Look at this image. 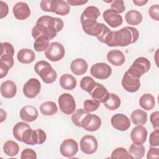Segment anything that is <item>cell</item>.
<instances>
[{
  "label": "cell",
  "mask_w": 159,
  "mask_h": 159,
  "mask_svg": "<svg viewBox=\"0 0 159 159\" xmlns=\"http://www.w3.org/2000/svg\"><path fill=\"white\" fill-rule=\"evenodd\" d=\"M63 25V21L60 18L43 16L37 19L32 29V35L34 39L43 35L52 40L57 36V32L61 30Z\"/></svg>",
  "instance_id": "1"
},
{
  "label": "cell",
  "mask_w": 159,
  "mask_h": 159,
  "mask_svg": "<svg viewBox=\"0 0 159 159\" xmlns=\"http://www.w3.org/2000/svg\"><path fill=\"white\" fill-rule=\"evenodd\" d=\"M139 37L138 30L133 27H125L117 31H112L109 47H126L137 42Z\"/></svg>",
  "instance_id": "2"
},
{
  "label": "cell",
  "mask_w": 159,
  "mask_h": 159,
  "mask_svg": "<svg viewBox=\"0 0 159 159\" xmlns=\"http://www.w3.org/2000/svg\"><path fill=\"white\" fill-rule=\"evenodd\" d=\"M34 70L45 83H52L57 79V73L56 71L46 61L41 60L37 61L34 66Z\"/></svg>",
  "instance_id": "3"
},
{
  "label": "cell",
  "mask_w": 159,
  "mask_h": 159,
  "mask_svg": "<svg viewBox=\"0 0 159 159\" xmlns=\"http://www.w3.org/2000/svg\"><path fill=\"white\" fill-rule=\"evenodd\" d=\"M150 67L151 63L149 60L145 57H140L135 60L127 71L133 76L140 78L150 69Z\"/></svg>",
  "instance_id": "4"
},
{
  "label": "cell",
  "mask_w": 159,
  "mask_h": 159,
  "mask_svg": "<svg viewBox=\"0 0 159 159\" xmlns=\"http://www.w3.org/2000/svg\"><path fill=\"white\" fill-rule=\"evenodd\" d=\"M45 55L47 59L52 61H58L61 60L65 54L63 45L58 42H53L49 44L45 50Z\"/></svg>",
  "instance_id": "5"
},
{
  "label": "cell",
  "mask_w": 159,
  "mask_h": 159,
  "mask_svg": "<svg viewBox=\"0 0 159 159\" xmlns=\"http://www.w3.org/2000/svg\"><path fill=\"white\" fill-rule=\"evenodd\" d=\"M60 109L66 115L72 114L76 109V102L73 96L69 93L61 94L58 99Z\"/></svg>",
  "instance_id": "6"
},
{
  "label": "cell",
  "mask_w": 159,
  "mask_h": 159,
  "mask_svg": "<svg viewBox=\"0 0 159 159\" xmlns=\"http://www.w3.org/2000/svg\"><path fill=\"white\" fill-rule=\"evenodd\" d=\"M90 73L96 79L106 80L111 76L112 68L106 63H97L91 66Z\"/></svg>",
  "instance_id": "7"
},
{
  "label": "cell",
  "mask_w": 159,
  "mask_h": 159,
  "mask_svg": "<svg viewBox=\"0 0 159 159\" xmlns=\"http://www.w3.org/2000/svg\"><path fill=\"white\" fill-rule=\"evenodd\" d=\"M80 147L83 153L87 155H91L96 152L98 147V143L96 137L93 135H86L81 139Z\"/></svg>",
  "instance_id": "8"
},
{
  "label": "cell",
  "mask_w": 159,
  "mask_h": 159,
  "mask_svg": "<svg viewBox=\"0 0 159 159\" xmlns=\"http://www.w3.org/2000/svg\"><path fill=\"white\" fill-rule=\"evenodd\" d=\"M41 84L38 79L30 78L23 86L22 91L24 96L28 98H35L40 91Z\"/></svg>",
  "instance_id": "9"
},
{
  "label": "cell",
  "mask_w": 159,
  "mask_h": 159,
  "mask_svg": "<svg viewBox=\"0 0 159 159\" xmlns=\"http://www.w3.org/2000/svg\"><path fill=\"white\" fill-rule=\"evenodd\" d=\"M83 31L88 35L98 37L102 32L104 24L97 20H86L81 22Z\"/></svg>",
  "instance_id": "10"
},
{
  "label": "cell",
  "mask_w": 159,
  "mask_h": 159,
  "mask_svg": "<svg viewBox=\"0 0 159 159\" xmlns=\"http://www.w3.org/2000/svg\"><path fill=\"white\" fill-rule=\"evenodd\" d=\"M121 83L124 89L129 93H135L140 87V78L133 76L127 71L124 73Z\"/></svg>",
  "instance_id": "11"
},
{
  "label": "cell",
  "mask_w": 159,
  "mask_h": 159,
  "mask_svg": "<svg viewBox=\"0 0 159 159\" xmlns=\"http://www.w3.org/2000/svg\"><path fill=\"white\" fill-rule=\"evenodd\" d=\"M78 151V145L76 140L66 139L62 142L60 147V152L65 157L71 158L75 156Z\"/></svg>",
  "instance_id": "12"
},
{
  "label": "cell",
  "mask_w": 159,
  "mask_h": 159,
  "mask_svg": "<svg viewBox=\"0 0 159 159\" xmlns=\"http://www.w3.org/2000/svg\"><path fill=\"white\" fill-rule=\"evenodd\" d=\"M101 124V119L98 116L89 113L83 120L81 127L87 131L94 132L100 128Z\"/></svg>",
  "instance_id": "13"
},
{
  "label": "cell",
  "mask_w": 159,
  "mask_h": 159,
  "mask_svg": "<svg viewBox=\"0 0 159 159\" xmlns=\"http://www.w3.org/2000/svg\"><path fill=\"white\" fill-rule=\"evenodd\" d=\"M112 126L116 130L125 131L130 126V120L128 117L124 114H116L111 120Z\"/></svg>",
  "instance_id": "14"
},
{
  "label": "cell",
  "mask_w": 159,
  "mask_h": 159,
  "mask_svg": "<svg viewBox=\"0 0 159 159\" xmlns=\"http://www.w3.org/2000/svg\"><path fill=\"white\" fill-rule=\"evenodd\" d=\"M104 21L112 28H116L122 24V17L112 9L106 10L102 14Z\"/></svg>",
  "instance_id": "15"
},
{
  "label": "cell",
  "mask_w": 159,
  "mask_h": 159,
  "mask_svg": "<svg viewBox=\"0 0 159 159\" xmlns=\"http://www.w3.org/2000/svg\"><path fill=\"white\" fill-rule=\"evenodd\" d=\"M12 12L15 18L18 20L27 19L31 13L29 5L24 2H17L12 8Z\"/></svg>",
  "instance_id": "16"
},
{
  "label": "cell",
  "mask_w": 159,
  "mask_h": 159,
  "mask_svg": "<svg viewBox=\"0 0 159 159\" xmlns=\"http://www.w3.org/2000/svg\"><path fill=\"white\" fill-rule=\"evenodd\" d=\"M93 99L104 103L109 96V92L107 89L101 84L96 83L93 89L89 93Z\"/></svg>",
  "instance_id": "17"
},
{
  "label": "cell",
  "mask_w": 159,
  "mask_h": 159,
  "mask_svg": "<svg viewBox=\"0 0 159 159\" xmlns=\"http://www.w3.org/2000/svg\"><path fill=\"white\" fill-rule=\"evenodd\" d=\"M22 120L27 122H31L38 117V111L36 107L31 105H27L22 107L19 113Z\"/></svg>",
  "instance_id": "18"
},
{
  "label": "cell",
  "mask_w": 159,
  "mask_h": 159,
  "mask_svg": "<svg viewBox=\"0 0 159 159\" xmlns=\"http://www.w3.org/2000/svg\"><path fill=\"white\" fill-rule=\"evenodd\" d=\"M147 137V130L142 125H137L130 132V138L134 143L143 144L145 142Z\"/></svg>",
  "instance_id": "19"
},
{
  "label": "cell",
  "mask_w": 159,
  "mask_h": 159,
  "mask_svg": "<svg viewBox=\"0 0 159 159\" xmlns=\"http://www.w3.org/2000/svg\"><path fill=\"white\" fill-rule=\"evenodd\" d=\"M46 139L47 135L43 130L40 129L32 130L30 137L25 142V144L30 145H34L36 144L41 145L45 142Z\"/></svg>",
  "instance_id": "20"
},
{
  "label": "cell",
  "mask_w": 159,
  "mask_h": 159,
  "mask_svg": "<svg viewBox=\"0 0 159 159\" xmlns=\"http://www.w3.org/2000/svg\"><path fill=\"white\" fill-rule=\"evenodd\" d=\"M17 93V86L11 80H6L1 84V94L5 98H12Z\"/></svg>",
  "instance_id": "21"
},
{
  "label": "cell",
  "mask_w": 159,
  "mask_h": 159,
  "mask_svg": "<svg viewBox=\"0 0 159 159\" xmlns=\"http://www.w3.org/2000/svg\"><path fill=\"white\" fill-rule=\"evenodd\" d=\"M107 59L109 63L116 66H121L125 61V55L119 50H110L107 54Z\"/></svg>",
  "instance_id": "22"
},
{
  "label": "cell",
  "mask_w": 159,
  "mask_h": 159,
  "mask_svg": "<svg viewBox=\"0 0 159 159\" xmlns=\"http://www.w3.org/2000/svg\"><path fill=\"white\" fill-rule=\"evenodd\" d=\"M88 63L83 58H77L71 61L70 68L72 73L76 75H84L88 70Z\"/></svg>",
  "instance_id": "23"
},
{
  "label": "cell",
  "mask_w": 159,
  "mask_h": 159,
  "mask_svg": "<svg viewBox=\"0 0 159 159\" xmlns=\"http://www.w3.org/2000/svg\"><path fill=\"white\" fill-rule=\"evenodd\" d=\"M35 55L33 50L29 48L20 49L17 54V58L18 61L23 64H29L35 60Z\"/></svg>",
  "instance_id": "24"
},
{
  "label": "cell",
  "mask_w": 159,
  "mask_h": 159,
  "mask_svg": "<svg viewBox=\"0 0 159 159\" xmlns=\"http://www.w3.org/2000/svg\"><path fill=\"white\" fill-rule=\"evenodd\" d=\"M70 11V7L66 1L62 0H53L52 12L60 16H66Z\"/></svg>",
  "instance_id": "25"
},
{
  "label": "cell",
  "mask_w": 159,
  "mask_h": 159,
  "mask_svg": "<svg viewBox=\"0 0 159 159\" xmlns=\"http://www.w3.org/2000/svg\"><path fill=\"white\" fill-rule=\"evenodd\" d=\"M100 16V11L98 7L91 6L87 7L82 12L80 17L81 22L86 20H96Z\"/></svg>",
  "instance_id": "26"
},
{
  "label": "cell",
  "mask_w": 159,
  "mask_h": 159,
  "mask_svg": "<svg viewBox=\"0 0 159 159\" xmlns=\"http://www.w3.org/2000/svg\"><path fill=\"white\" fill-rule=\"evenodd\" d=\"M30 128H31L30 125L24 122H17L14 125L12 129V133L14 138L18 141L22 142L24 134Z\"/></svg>",
  "instance_id": "27"
},
{
  "label": "cell",
  "mask_w": 159,
  "mask_h": 159,
  "mask_svg": "<svg viewBox=\"0 0 159 159\" xmlns=\"http://www.w3.org/2000/svg\"><path fill=\"white\" fill-rule=\"evenodd\" d=\"M61 87L66 90H72L76 86V80L75 78L70 74L63 75L59 80Z\"/></svg>",
  "instance_id": "28"
},
{
  "label": "cell",
  "mask_w": 159,
  "mask_h": 159,
  "mask_svg": "<svg viewBox=\"0 0 159 159\" xmlns=\"http://www.w3.org/2000/svg\"><path fill=\"white\" fill-rule=\"evenodd\" d=\"M130 119L134 124L143 125L147 121V114L142 109H135L130 114Z\"/></svg>",
  "instance_id": "29"
},
{
  "label": "cell",
  "mask_w": 159,
  "mask_h": 159,
  "mask_svg": "<svg viewBox=\"0 0 159 159\" xmlns=\"http://www.w3.org/2000/svg\"><path fill=\"white\" fill-rule=\"evenodd\" d=\"M126 22L131 25H137L140 24L143 19L141 12L136 10H130L125 15Z\"/></svg>",
  "instance_id": "30"
},
{
  "label": "cell",
  "mask_w": 159,
  "mask_h": 159,
  "mask_svg": "<svg viewBox=\"0 0 159 159\" xmlns=\"http://www.w3.org/2000/svg\"><path fill=\"white\" fill-rule=\"evenodd\" d=\"M139 104L142 108L146 111L152 110L155 106L154 96L149 93L143 94L139 99Z\"/></svg>",
  "instance_id": "31"
},
{
  "label": "cell",
  "mask_w": 159,
  "mask_h": 159,
  "mask_svg": "<svg viewBox=\"0 0 159 159\" xmlns=\"http://www.w3.org/2000/svg\"><path fill=\"white\" fill-rule=\"evenodd\" d=\"M120 99L117 94L114 93H109L107 99L103 104L107 109L114 111L120 107Z\"/></svg>",
  "instance_id": "32"
},
{
  "label": "cell",
  "mask_w": 159,
  "mask_h": 159,
  "mask_svg": "<svg viewBox=\"0 0 159 159\" xmlns=\"http://www.w3.org/2000/svg\"><path fill=\"white\" fill-rule=\"evenodd\" d=\"M129 153L132 158L140 159L143 158L145 153V149L142 144L132 143L129 148Z\"/></svg>",
  "instance_id": "33"
},
{
  "label": "cell",
  "mask_w": 159,
  "mask_h": 159,
  "mask_svg": "<svg viewBox=\"0 0 159 159\" xmlns=\"http://www.w3.org/2000/svg\"><path fill=\"white\" fill-rule=\"evenodd\" d=\"M3 151L6 155L14 157L19 153V146L13 140H7L3 145Z\"/></svg>",
  "instance_id": "34"
},
{
  "label": "cell",
  "mask_w": 159,
  "mask_h": 159,
  "mask_svg": "<svg viewBox=\"0 0 159 159\" xmlns=\"http://www.w3.org/2000/svg\"><path fill=\"white\" fill-rule=\"evenodd\" d=\"M40 110L41 113L45 116H52L57 112L58 107L54 102L46 101L40 105Z\"/></svg>",
  "instance_id": "35"
},
{
  "label": "cell",
  "mask_w": 159,
  "mask_h": 159,
  "mask_svg": "<svg viewBox=\"0 0 159 159\" xmlns=\"http://www.w3.org/2000/svg\"><path fill=\"white\" fill-rule=\"evenodd\" d=\"M89 114V112H87L83 109H78L73 113L71 116V120L75 125L81 127V123L83 120Z\"/></svg>",
  "instance_id": "36"
},
{
  "label": "cell",
  "mask_w": 159,
  "mask_h": 159,
  "mask_svg": "<svg viewBox=\"0 0 159 159\" xmlns=\"http://www.w3.org/2000/svg\"><path fill=\"white\" fill-rule=\"evenodd\" d=\"M49 45V39L43 36H40L36 39L34 43V48L35 51L40 52L45 51Z\"/></svg>",
  "instance_id": "37"
},
{
  "label": "cell",
  "mask_w": 159,
  "mask_h": 159,
  "mask_svg": "<svg viewBox=\"0 0 159 159\" xmlns=\"http://www.w3.org/2000/svg\"><path fill=\"white\" fill-rule=\"evenodd\" d=\"M96 82L90 76H84L83 77L80 81V87L81 88L88 92V93L93 89L96 84Z\"/></svg>",
  "instance_id": "38"
},
{
  "label": "cell",
  "mask_w": 159,
  "mask_h": 159,
  "mask_svg": "<svg viewBox=\"0 0 159 159\" xmlns=\"http://www.w3.org/2000/svg\"><path fill=\"white\" fill-rule=\"evenodd\" d=\"M111 158L120 159V158H132L127 150L123 147H118L114 149L110 157Z\"/></svg>",
  "instance_id": "39"
},
{
  "label": "cell",
  "mask_w": 159,
  "mask_h": 159,
  "mask_svg": "<svg viewBox=\"0 0 159 159\" xmlns=\"http://www.w3.org/2000/svg\"><path fill=\"white\" fill-rule=\"evenodd\" d=\"M100 106V102L94 99H86L83 103L84 109L87 112H91L96 111Z\"/></svg>",
  "instance_id": "40"
},
{
  "label": "cell",
  "mask_w": 159,
  "mask_h": 159,
  "mask_svg": "<svg viewBox=\"0 0 159 159\" xmlns=\"http://www.w3.org/2000/svg\"><path fill=\"white\" fill-rule=\"evenodd\" d=\"M111 9L118 14L124 12L125 9L124 1L122 0H115L112 1L111 4Z\"/></svg>",
  "instance_id": "41"
},
{
  "label": "cell",
  "mask_w": 159,
  "mask_h": 159,
  "mask_svg": "<svg viewBox=\"0 0 159 159\" xmlns=\"http://www.w3.org/2000/svg\"><path fill=\"white\" fill-rule=\"evenodd\" d=\"M6 54H9L11 55H14V48L11 43L4 42L1 43V54L0 55H3Z\"/></svg>",
  "instance_id": "42"
},
{
  "label": "cell",
  "mask_w": 159,
  "mask_h": 159,
  "mask_svg": "<svg viewBox=\"0 0 159 159\" xmlns=\"http://www.w3.org/2000/svg\"><path fill=\"white\" fill-rule=\"evenodd\" d=\"M0 64L6 66L10 70L14 65L13 56L9 54L1 55L0 57Z\"/></svg>",
  "instance_id": "43"
},
{
  "label": "cell",
  "mask_w": 159,
  "mask_h": 159,
  "mask_svg": "<svg viewBox=\"0 0 159 159\" xmlns=\"http://www.w3.org/2000/svg\"><path fill=\"white\" fill-rule=\"evenodd\" d=\"M149 144L152 147H158L159 145V130H154L150 135Z\"/></svg>",
  "instance_id": "44"
},
{
  "label": "cell",
  "mask_w": 159,
  "mask_h": 159,
  "mask_svg": "<svg viewBox=\"0 0 159 159\" xmlns=\"http://www.w3.org/2000/svg\"><path fill=\"white\" fill-rule=\"evenodd\" d=\"M22 159H36L37 154L36 152L32 148H25L22 150L20 155Z\"/></svg>",
  "instance_id": "45"
},
{
  "label": "cell",
  "mask_w": 159,
  "mask_h": 159,
  "mask_svg": "<svg viewBox=\"0 0 159 159\" xmlns=\"http://www.w3.org/2000/svg\"><path fill=\"white\" fill-rule=\"evenodd\" d=\"M148 14L150 17L154 20H159V6L158 4H154L150 6L148 9Z\"/></svg>",
  "instance_id": "46"
},
{
  "label": "cell",
  "mask_w": 159,
  "mask_h": 159,
  "mask_svg": "<svg viewBox=\"0 0 159 159\" xmlns=\"http://www.w3.org/2000/svg\"><path fill=\"white\" fill-rule=\"evenodd\" d=\"M40 8L45 12H52L53 0H42L40 4Z\"/></svg>",
  "instance_id": "47"
},
{
  "label": "cell",
  "mask_w": 159,
  "mask_h": 159,
  "mask_svg": "<svg viewBox=\"0 0 159 159\" xmlns=\"http://www.w3.org/2000/svg\"><path fill=\"white\" fill-rule=\"evenodd\" d=\"M150 122L152 124L153 129H159V112L158 111L153 112L151 114L150 116Z\"/></svg>",
  "instance_id": "48"
},
{
  "label": "cell",
  "mask_w": 159,
  "mask_h": 159,
  "mask_svg": "<svg viewBox=\"0 0 159 159\" xmlns=\"http://www.w3.org/2000/svg\"><path fill=\"white\" fill-rule=\"evenodd\" d=\"M159 157V148L155 147H150L149 150L147 155L148 159L151 158H158Z\"/></svg>",
  "instance_id": "49"
},
{
  "label": "cell",
  "mask_w": 159,
  "mask_h": 159,
  "mask_svg": "<svg viewBox=\"0 0 159 159\" xmlns=\"http://www.w3.org/2000/svg\"><path fill=\"white\" fill-rule=\"evenodd\" d=\"M0 19H3L7 15L9 12V7L7 4L2 1H0Z\"/></svg>",
  "instance_id": "50"
},
{
  "label": "cell",
  "mask_w": 159,
  "mask_h": 159,
  "mask_svg": "<svg viewBox=\"0 0 159 159\" xmlns=\"http://www.w3.org/2000/svg\"><path fill=\"white\" fill-rule=\"evenodd\" d=\"M111 31V30L109 29V28L107 26H106V25H104L102 32L101 34L98 37H96V38H97L98 40L99 41H100L101 42L104 43L105 38L106 37V36L107 35V34H108Z\"/></svg>",
  "instance_id": "51"
},
{
  "label": "cell",
  "mask_w": 159,
  "mask_h": 159,
  "mask_svg": "<svg viewBox=\"0 0 159 159\" xmlns=\"http://www.w3.org/2000/svg\"><path fill=\"white\" fill-rule=\"evenodd\" d=\"M69 5L76 6H82L88 2V1L84 0H68L66 1Z\"/></svg>",
  "instance_id": "52"
},
{
  "label": "cell",
  "mask_w": 159,
  "mask_h": 159,
  "mask_svg": "<svg viewBox=\"0 0 159 159\" xmlns=\"http://www.w3.org/2000/svg\"><path fill=\"white\" fill-rule=\"evenodd\" d=\"M148 2L147 0L144 1V0H134L133 2L137 6H142L145 5L147 2Z\"/></svg>",
  "instance_id": "53"
}]
</instances>
